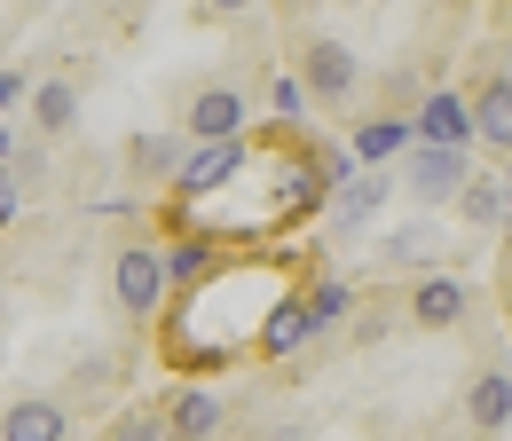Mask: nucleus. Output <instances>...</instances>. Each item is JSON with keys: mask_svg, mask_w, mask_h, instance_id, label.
Returning <instances> with one entry per match:
<instances>
[{"mask_svg": "<svg viewBox=\"0 0 512 441\" xmlns=\"http://www.w3.org/2000/svg\"><path fill=\"white\" fill-rule=\"evenodd\" d=\"M166 252L158 245H127V252H111V300L134 315V323H150L158 315V300H166Z\"/></svg>", "mask_w": 512, "mask_h": 441, "instance_id": "f257e3e1", "label": "nucleus"}, {"mask_svg": "<svg viewBox=\"0 0 512 441\" xmlns=\"http://www.w3.org/2000/svg\"><path fill=\"white\" fill-rule=\"evenodd\" d=\"M347 308H355V292H347V284H316V292H308V315H316V331L347 323Z\"/></svg>", "mask_w": 512, "mask_h": 441, "instance_id": "412c9836", "label": "nucleus"}, {"mask_svg": "<svg viewBox=\"0 0 512 441\" xmlns=\"http://www.w3.org/2000/svg\"><path fill=\"white\" fill-rule=\"evenodd\" d=\"M505 237H512V213H505Z\"/></svg>", "mask_w": 512, "mask_h": 441, "instance_id": "cd10ccee", "label": "nucleus"}, {"mask_svg": "<svg viewBox=\"0 0 512 441\" xmlns=\"http://www.w3.org/2000/svg\"><path fill=\"white\" fill-rule=\"evenodd\" d=\"M505 189H512V182H505Z\"/></svg>", "mask_w": 512, "mask_h": 441, "instance_id": "c85d7f7f", "label": "nucleus"}, {"mask_svg": "<svg viewBox=\"0 0 512 441\" xmlns=\"http://www.w3.org/2000/svg\"><path fill=\"white\" fill-rule=\"evenodd\" d=\"M24 95H32V79H24V71H0V111H8V103H24Z\"/></svg>", "mask_w": 512, "mask_h": 441, "instance_id": "b1692460", "label": "nucleus"}, {"mask_svg": "<svg viewBox=\"0 0 512 441\" xmlns=\"http://www.w3.org/2000/svg\"><path fill=\"white\" fill-rule=\"evenodd\" d=\"M402 182H410L418 205H449V197H465L473 166H465V150H434V142H418V150L402 158Z\"/></svg>", "mask_w": 512, "mask_h": 441, "instance_id": "f03ea898", "label": "nucleus"}, {"mask_svg": "<svg viewBox=\"0 0 512 441\" xmlns=\"http://www.w3.org/2000/svg\"><path fill=\"white\" fill-rule=\"evenodd\" d=\"M16 205H24V189H16V174H0V229L16 221Z\"/></svg>", "mask_w": 512, "mask_h": 441, "instance_id": "393cba45", "label": "nucleus"}, {"mask_svg": "<svg viewBox=\"0 0 512 441\" xmlns=\"http://www.w3.org/2000/svg\"><path fill=\"white\" fill-rule=\"evenodd\" d=\"M166 276H174V284L213 276V237H182V245H166Z\"/></svg>", "mask_w": 512, "mask_h": 441, "instance_id": "6ab92c4d", "label": "nucleus"}, {"mask_svg": "<svg viewBox=\"0 0 512 441\" xmlns=\"http://www.w3.org/2000/svg\"><path fill=\"white\" fill-rule=\"evenodd\" d=\"M394 150H402V158L418 150V126L402 119V111H386V119H363V126H355V158H363V166H386Z\"/></svg>", "mask_w": 512, "mask_h": 441, "instance_id": "9b49d317", "label": "nucleus"}, {"mask_svg": "<svg viewBox=\"0 0 512 441\" xmlns=\"http://www.w3.org/2000/svg\"><path fill=\"white\" fill-rule=\"evenodd\" d=\"M182 134L190 142H245V95L237 87H197Z\"/></svg>", "mask_w": 512, "mask_h": 441, "instance_id": "39448f33", "label": "nucleus"}, {"mask_svg": "<svg viewBox=\"0 0 512 441\" xmlns=\"http://www.w3.org/2000/svg\"><path fill=\"white\" fill-rule=\"evenodd\" d=\"M386 268H402V276H434V260H442V229L434 221H402L394 237L379 245Z\"/></svg>", "mask_w": 512, "mask_h": 441, "instance_id": "9d476101", "label": "nucleus"}, {"mask_svg": "<svg viewBox=\"0 0 512 441\" xmlns=\"http://www.w3.org/2000/svg\"><path fill=\"white\" fill-rule=\"evenodd\" d=\"M103 386H111V355H87L79 363V394H103Z\"/></svg>", "mask_w": 512, "mask_h": 441, "instance_id": "4be33fe9", "label": "nucleus"}, {"mask_svg": "<svg viewBox=\"0 0 512 441\" xmlns=\"http://www.w3.org/2000/svg\"><path fill=\"white\" fill-rule=\"evenodd\" d=\"M418 142H434V150H465V142H481L473 134V103L457 95V87H434V95H418Z\"/></svg>", "mask_w": 512, "mask_h": 441, "instance_id": "20e7f679", "label": "nucleus"}, {"mask_svg": "<svg viewBox=\"0 0 512 441\" xmlns=\"http://www.w3.org/2000/svg\"><path fill=\"white\" fill-rule=\"evenodd\" d=\"M8 166H16V126L0 119V174H8Z\"/></svg>", "mask_w": 512, "mask_h": 441, "instance_id": "a878e982", "label": "nucleus"}, {"mask_svg": "<svg viewBox=\"0 0 512 441\" xmlns=\"http://www.w3.org/2000/svg\"><path fill=\"white\" fill-rule=\"evenodd\" d=\"M71 111H79V95H71V79H48V87H32V119H40V134H64Z\"/></svg>", "mask_w": 512, "mask_h": 441, "instance_id": "a211bd4d", "label": "nucleus"}, {"mask_svg": "<svg viewBox=\"0 0 512 441\" xmlns=\"http://www.w3.org/2000/svg\"><path fill=\"white\" fill-rule=\"evenodd\" d=\"M457 213H465L473 229H505L512 189H505V182H489V174H473V182H465V197H457Z\"/></svg>", "mask_w": 512, "mask_h": 441, "instance_id": "2eb2a0df", "label": "nucleus"}, {"mask_svg": "<svg viewBox=\"0 0 512 441\" xmlns=\"http://www.w3.org/2000/svg\"><path fill=\"white\" fill-rule=\"evenodd\" d=\"M473 134L512 158V79H489V87L473 95Z\"/></svg>", "mask_w": 512, "mask_h": 441, "instance_id": "ddd939ff", "label": "nucleus"}, {"mask_svg": "<svg viewBox=\"0 0 512 441\" xmlns=\"http://www.w3.org/2000/svg\"><path fill=\"white\" fill-rule=\"evenodd\" d=\"M182 158H190L182 134H134V142H127V166H134V174H182Z\"/></svg>", "mask_w": 512, "mask_h": 441, "instance_id": "dca6fc26", "label": "nucleus"}, {"mask_svg": "<svg viewBox=\"0 0 512 441\" xmlns=\"http://www.w3.org/2000/svg\"><path fill=\"white\" fill-rule=\"evenodd\" d=\"M205 8H213V16H245L253 0H205Z\"/></svg>", "mask_w": 512, "mask_h": 441, "instance_id": "bb28decb", "label": "nucleus"}, {"mask_svg": "<svg viewBox=\"0 0 512 441\" xmlns=\"http://www.w3.org/2000/svg\"><path fill=\"white\" fill-rule=\"evenodd\" d=\"M111 441H182V434H174L166 410H127V418L111 426Z\"/></svg>", "mask_w": 512, "mask_h": 441, "instance_id": "aec40b11", "label": "nucleus"}, {"mask_svg": "<svg viewBox=\"0 0 512 441\" xmlns=\"http://www.w3.org/2000/svg\"><path fill=\"white\" fill-rule=\"evenodd\" d=\"M0 441H71V410L48 394H16L0 410Z\"/></svg>", "mask_w": 512, "mask_h": 441, "instance_id": "423d86ee", "label": "nucleus"}, {"mask_svg": "<svg viewBox=\"0 0 512 441\" xmlns=\"http://www.w3.org/2000/svg\"><path fill=\"white\" fill-rule=\"evenodd\" d=\"M237 166H245V142H190V158L174 174V197H205V189L229 182Z\"/></svg>", "mask_w": 512, "mask_h": 441, "instance_id": "6e6552de", "label": "nucleus"}, {"mask_svg": "<svg viewBox=\"0 0 512 441\" xmlns=\"http://www.w3.org/2000/svg\"><path fill=\"white\" fill-rule=\"evenodd\" d=\"M300 95H308V87H292V79H276V87H268V103H276V111H284V119H292V111H300Z\"/></svg>", "mask_w": 512, "mask_h": 441, "instance_id": "5701e85b", "label": "nucleus"}, {"mask_svg": "<svg viewBox=\"0 0 512 441\" xmlns=\"http://www.w3.org/2000/svg\"><path fill=\"white\" fill-rule=\"evenodd\" d=\"M473 426H481V434L512 426V378L505 371H481V378H473Z\"/></svg>", "mask_w": 512, "mask_h": 441, "instance_id": "f3484780", "label": "nucleus"}, {"mask_svg": "<svg viewBox=\"0 0 512 441\" xmlns=\"http://www.w3.org/2000/svg\"><path fill=\"white\" fill-rule=\"evenodd\" d=\"M300 71H308V95H316L323 111H339V103H347V95L363 87V56H355L347 40H308Z\"/></svg>", "mask_w": 512, "mask_h": 441, "instance_id": "7ed1b4c3", "label": "nucleus"}, {"mask_svg": "<svg viewBox=\"0 0 512 441\" xmlns=\"http://www.w3.org/2000/svg\"><path fill=\"white\" fill-rule=\"evenodd\" d=\"M253 339H260V355H268V363H292V355L316 339V315H308V300H276V308L260 315Z\"/></svg>", "mask_w": 512, "mask_h": 441, "instance_id": "1a4fd4ad", "label": "nucleus"}, {"mask_svg": "<svg viewBox=\"0 0 512 441\" xmlns=\"http://www.w3.org/2000/svg\"><path fill=\"white\" fill-rule=\"evenodd\" d=\"M339 205H331V237H347V229H363L371 213L386 205V174H363V182H339L331 189Z\"/></svg>", "mask_w": 512, "mask_h": 441, "instance_id": "4468645a", "label": "nucleus"}, {"mask_svg": "<svg viewBox=\"0 0 512 441\" xmlns=\"http://www.w3.org/2000/svg\"><path fill=\"white\" fill-rule=\"evenodd\" d=\"M465 308H473L465 276H418V292H410V323L418 331H449V323H465Z\"/></svg>", "mask_w": 512, "mask_h": 441, "instance_id": "0eeeda50", "label": "nucleus"}, {"mask_svg": "<svg viewBox=\"0 0 512 441\" xmlns=\"http://www.w3.org/2000/svg\"><path fill=\"white\" fill-rule=\"evenodd\" d=\"M166 418H174V434H182V441H213V434H221V418H229V410H221V394H213V386H182Z\"/></svg>", "mask_w": 512, "mask_h": 441, "instance_id": "f8f14e48", "label": "nucleus"}]
</instances>
